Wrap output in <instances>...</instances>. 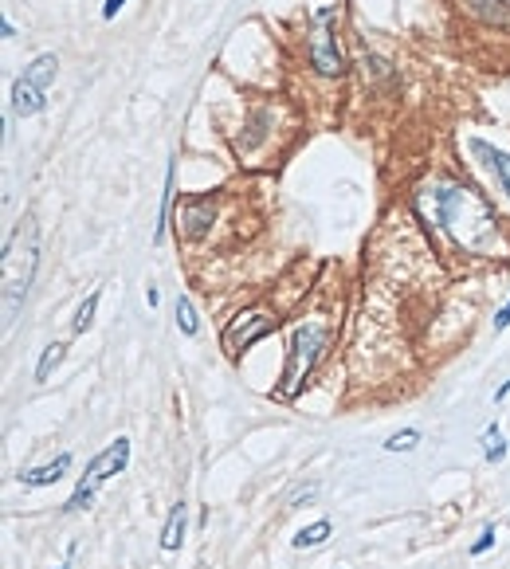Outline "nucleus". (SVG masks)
I'll return each mask as SVG.
<instances>
[{
  "instance_id": "obj_1",
  "label": "nucleus",
  "mask_w": 510,
  "mask_h": 569,
  "mask_svg": "<svg viewBox=\"0 0 510 569\" xmlns=\"http://www.w3.org/2000/svg\"><path fill=\"white\" fill-rule=\"evenodd\" d=\"M436 205H440V220L448 224L463 248H479L483 244L479 236L494 232V213L487 208V201L479 193L463 189V184H440Z\"/></svg>"
},
{
  "instance_id": "obj_2",
  "label": "nucleus",
  "mask_w": 510,
  "mask_h": 569,
  "mask_svg": "<svg viewBox=\"0 0 510 569\" xmlns=\"http://www.w3.org/2000/svg\"><path fill=\"white\" fill-rule=\"evenodd\" d=\"M330 346V326L322 322H303L295 326L291 334V346H286V369H283V385H279V396H295L298 385L310 377L314 362L322 357V350Z\"/></svg>"
},
{
  "instance_id": "obj_3",
  "label": "nucleus",
  "mask_w": 510,
  "mask_h": 569,
  "mask_svg": "<svg viewBox=\"0 0 510 569\" xmlns=\"http://www.w3.org/2000/svg\"><path fill=\"white\" fill-rule=\"evenodd\" d=\"M126 463H130V440H126V436H118L114 444H107L95 459L87 463L83 479H78V487L71 491V499L63 502V511H87L99 487L107 483V479H114V475H122V471H126Z\"/></svg>"
},
{
  "instance_id": "obj_4",
  "label": "nucleus",
  "mask_w": 510,
  "mask_h": 569,
  "mask_svg": "<svg viewBox=\"0 0 510 569\" xmlns=\"http://www.w3.org/2000/svg\"><path fill=\"white\" fill-rule=\"evenodd\" d=\"M334 8H318L314 12V32H310V63L318 75H342L346 59H342V47L334 39Z\"/></svg>"
},
{
  "instance_id": "obj_5",
  "label": "nucleus",
  "mask_w": 510,
  "mask_h": 569,
  "mask_svg": "<svg viewBox=\"0 0 510 569\" xmlns=\"http://www.w3.org/2000/svg\"><path fill=\"white\" fill-rule=\"evenodd\" d=\"M271 330H275V319H267L264 311H244V314H235L224 330V350L232 357H240L247 346H255L259 338H267Z\"/></svg>"
},
{
  "instance_id": "obj_6",
  "label": "nucleus",
  "mask_w": 510,
  "mask_h": 569,
  "mask_svg": "<svg viewBox=\"0 0 510 569\" xmlns=\"http://www.w3.org/2000/svg\"><path fill=\"white\" fill-rule=\"evenodd\" d=\"M213 220H216V201H208V196H201V201H189L185 213H181V224H185L189 240H204L208 228H213Z\"/></svg>"
},
{
  "instance_id": "obj_7",
  "label": "nucleus",
  "mask_w": 510,
  "mask_h": 569,
  "mask_svg": "<svg viewBox=\"0 0 510 569\" xmlns=\"http://www.w3.org/2000/svg\"><path fill=\"white\" fill-rule=\"evenodd\" d=\"M39 111H44V90L20 75L16 83H12V114L32 118V114H39Z\"/></svg>"
},
{
  "instance_id": "obj_8",
  "label": "nucleus",
  "mask_w": 510,
  "mask_h": 569,
  "mask_svg": "<svg viewBox=\"0 0 510 569\" xmlns=\"http://www.w3.org/2000/svg\"><path fill=\"white\" fill-rule=\"evenodd\" d=\"M68 468H71V456L63 452V456H56L51 463H44V468L24 471V475H20V483H24V487H51L56 479H63V475H68Z\"/></svg>"
},
{
  "instance_id": "obj_9",
  "label": "nucleus",
  "mask_w": 510,
  "mask_h": 569,
  "mask_svg": "<svg viewBox=\"0 0 510 569\" xmlns=\"http://www.w3.org/2000/svg\"><path fill=\"white\" fill-rule=\"evenodd\" d=\"M185 522H189V507L185 502H173V511H169V519H165V531H161V550L165 553L181 550V542H185Z\"/></svg>"
},
{
  "instance_id": "obj_10",
  "label": "nucleus",
  "mask_w": 510,
  "mask_h": 569,
  "mask_svg": "<svg viewBox=\"0 0 510 569\" xmlns=\"http://www.w3.org/2000/svg\"><path fill=\"white\" fill-rule=\"evenodd\" d=\"M471 150H475L483 162H491L494 165V174H499V181H503V189L510 193V153H503V150H494V145H487L483 138H471Z\"/></svg>"
},
{
  "instance_id": "obj_11",
  "label": "nucleus",
  "mask_w": 510,
  "mask_h": 569,
  "mask_svg": "<svg viewBox=\"0 0 510 569\" xmlns=\"http://www.w3.org/2000/svg\"><path fill=\"white\" fill-rule=\"evenodd\" d=\"M56 75H59V59H56V56H36V59L28 63V71H24V79H28V83H36L39 90H47L51 83H56Z\"/></svg>"
},
{
  "instance_id": "obj_12",
  "label": "nucleus",
  "mask_w": 510,
  "mask_h": 569,
  "mask_svg": "<svg viewBox=\"0 0 510 569\" xmlns=\"http://www.w3.org/2000/svg\"><path fill=\"white\" fill-rule=\"evenodd\" d=\"M330 534H334L330 519H318V522H310V526H303V531L295 534V550H314V546H322Z\"/></svg>"
},
{
  "instance_id": "obj_13",
  "label": "nucleus",
  "mask_w": 510,
  "mask_h": 569,
  "mask_svg": "<svg viewBox=\"0 0 510 569\" xmlns=\"http://www.w3.org/2000/svg\"><path fill=\"white\" fill-rule=\"evenodd\" d=\"M169 205H173V165L165 174V189H161V213H157V228H153V244L165 240V224H169Z\"/></svg>"
},
{
  "instance_id": "obj_14",
  "label": "nucleus",
  "mask_w": 510,
  "mask_h": 569,
  "mask_svg": "<svg viewBox=\"0 0 510 569\" xmlns=\"http://www.w3.org/2000/svg\"><path fill=\"white\" fill-rule=\"evenodd\" d=\"M95 311H99V290H90V295L83 299V307L75 311V322H71L75 334H87V330L95 326Z\"/></svg>"
},
{
  "instance_id": "obj_15",
  "label": "nucleus",
  "mask_w": 510,
  "mask_h": 569,
  "mask_svg": "<svg viewBox=\"0 0 510 569\" xmlns=\"http://www.w3.org/2000/svg\"><path fill=\"white\" fill-rule=\"evenodd\" d=\"M63 350H68V346H63V342H51V346H47L44 353H39V365H36V381H47L51 374H56V365L63 362Z\"/></svg>"
},
{
  "instance_id": "obj_16",
  "label": "nucleus",
  "mask_w": 510,
  "mask_h": 569,
  "mask_svg": "<svg viewBox=\"0 0 510 569\" xmlns=\"http://www.w3.org/2000/svg\"><path fill=\"white\" fill-rule=\"evenodd\" d=\"M483 456H487L491 463H503L506 459V440H503L499 425H491L487 432H483Z\"/></svg>"
},
{
  "instance_id": "obj_17",
  "label": "nucleus",
  "mask_w": 510,
  "mask_h": 569,
  "mask_svg": "<svg viewBox=\"0 0 510 569\" xmlns=\"http://www.w3.org/2000/svg\"><path fill=\"white\" fill-rule=\"evenodd\" d=\"M421 444V428H404L397 436H389L385 440V452H412V448Z\"/></svg>"
},
{
  "instance_id": "obj_18",
  "label": "nucleus",
  "mask_w": 510,
  "mask_h": 569,
  "mask_svg": "<svg viewBox=\"0 0 510 569\" xmlns=\"http://www.w3.org/2000/svg\"><path fill=\"white\" fill-rule=\"evenodd\" d=\"M471 5H475V12L483 20H491V24H506L510 16L503 12V0H471Z\"/></svg>"
},
{
  "instance_id": "obj_19",
  "label": "nucleus",
  "mask_w": 510,
  "mask_h": 569,
  "mask_svg": "<svg viewBox=\"0 0 510 569\" xmlns=\"http://www.w3.org/2000/svg\"><path fill=\"white\" fill-rule=\"evenodd\" d=\"M177 322H181V330H185V334H196V330H201V322H196V311H193V302L181 295L177 299Z\"/></svg>"
},
{
  "instance_id": "obj_20",
  "label": "nucleus",
  "mask_w": 510,
  "mask_h": 569,
  "mask_svg": "<svg viewBox=\"0 0 510 569\" xmlns=\"http://www.w3.org/2000/svg\"><path fill=\"white\" fill-rule=\"evenodd\" d=\"M494 546V526H483V534L471 542V558H479V553H487Z\"/></svg>"
},
{
  "instance_id": "obj_21",
  "label": "nucleus",
  "mask_w": 510,
  "mask_h": 569,
  "mask_svg": "<svg viewBox=\"0 0 510 569\" xmlns=\"http://www.w3.org/2000/svg\"><path fill=\"white\" fill-rule=\"evenodd\" d=\"M122 5H126V0H107V5H102V16H107V20H114L118 12H122Z\"/></svg>"
},
{
  "instance_id": "obj_22",
  "label": "nucleus",
  "mask_w": 510,
  "mask_h": 569,
  "mask_svg": "<svg viewBox=\"0 0 510 569\" xmlns=\"http://www.w3.org/2000/svg\"><path fill=\"white\" fill-rule=\"evenodd\" d=\"M506 326H510V299H506V307L494 314V330H506Z\"/></svg>"
},
{
  "instance_id": "obj_23",
  "label": "nucleus",
  "mask_w": 510,
  "mask_h": 569,
  "mask_svg": "<svg viewBox=\"0 0 510 569\" xmlns=\"http://www.w3.org/2000/svg\"><path fill=\"white\" fill-rule=\"evenodd\" d=\"M506 396H510V381H506V385H503L499 393H494V401H506Z\"/></svg>"
},
{
  "instance_id": "obj_24",
  "label": "nucleus",
  "mask_w": 510,
  "mask_h": 569,
  "mask_svg": "<svg viewBox=\"0 0 510 569\" xmlns=\"http://www.w3.org/2000/svg\"><path fill=\"white\" fill-rule=\"evenodd\" d=\"M59 569H63V565H59Z\"/></svg>"
}]
</instances>
